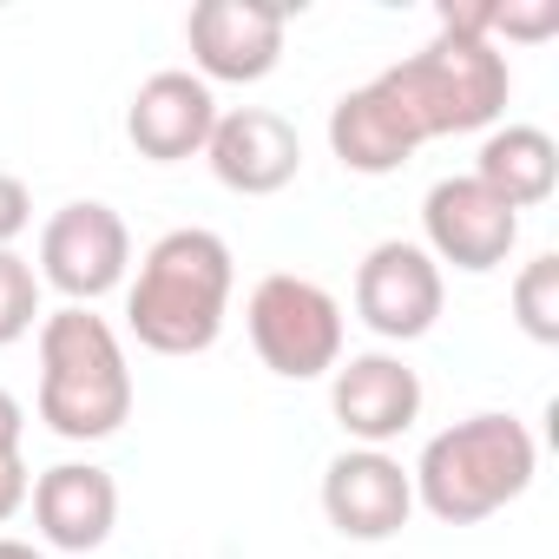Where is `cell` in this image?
<instances>
[{
	"instance_id": "cell-1",
	"label": "cell",
	"mask_w": 559,
	"mask_h": 559,
	"mask_svg": "<svg viewBox=\"0 0 559 559\" xmlns=\"http://www.w3.org/2000/svg\"><path fill=\"white\" fill-rule=\"evenodd\" d=\"M376 86L408 112V126L428 145V139L493 132L507 112L513 73H507V53L487 40V8H441L435 40L382 67Z\"/></svg>"
},
{
	"instance_id": "cell-2",
	"label": "cell",
	"mask_w": 559,
	"mask_h": 559,
	"mask_svg": "<svg viewBox=\"0 0 559 559\" xmlns=\"http://www.w3.org/2000/svg\"><path fill=\"white\" fill-rule=\"evenodd\" d=\"M230 290H237L230 243L204 224H178L139 257V276L126 284V330L152 356H204L224 336Z\"/></svg>"
},
{
	"instance_id": "cell-3",
	"label": "cell",
	"mask_w": 559,
	"mask_h": 559,
	"mask_svg": "<svg viewBox=\"0 0 559 559\" xmlns=\"http://www.w3.org/2000/svg\"><path fill=\"white\" fill-rule=\"evenodd\" d=\"M539 474V441L520 415L480 408L441 435H428L421 461L408 467L415 507H428L441 526H480L500 507H513Z\"/></svg>"
},
{
	"instance_id": "cell-4",
	"label": "cell",
	"mask_w": 559,
	"mask_h": 559,
	"mask_svg": "<svg viewBox=\"0 0 559 559\" xmlns=\"http://www.w3.org/2000/svg\"><path fill=\"white\" fill-rule=\"evenodd\" d=\"M40 421L60 441H106L132 421V362L99 310L40 317Z\"/></svg>"
},
{
	"instance_id": "cell-5",
	"label": "cell",
	"mask_w": 559,
	"mask_h": 559,
	"mask_svg": "<svg viewBox=\"0 0 559 559\" xmlns=\"http://www.w3.org/2000/svg\"><path fill=\"white\" fill-rule=\"evenodd\" d=\"M250 349L270 376L284 382H317L343 362V304L297 270H270L257 276V290L243 304Z\"/></svg>"
},
{
	"instance_id": "cell-6",
	"label": "cell",
	"mask_w": 559,
	"mask_h": 559,
	"mask_svg": "<svg viewBox=\"0 0 559 559\" xmlns=\"http://www.w3.org/2000/svg\"><path fill=\"white\" fill-rule=\"evenodd\" d=\"M126 270H132V230L112 204L73 198L40 224V290H60L67 304L93 310L126 284Z\"/></svg>"
},
{
	"instance_id": "cell-7",
	"label": "cell",
	"mask_w": 559,
	"mask_h": 559,
	"mask_svg": "<svg viewBox=\"0 0 559 559\" xmlns=\"http://www.w3.org/2000/svg\"><path fill=\"white\" fill-rule=\"evenodd\" d=\"M284 34H290V8H276V0H198L185 14V47L204 86L270 80L284 60Z\"/></svg>"
},
{
	"instance_id": "cell-8",
	"label": "cell",
	"mask_w": 559,
	"mask_h": 559,
	"mask_svg": "<svg viewBox=\"0 0 559 559\" xmlns=\"http://www.w3.org/2000/svg\"><path fill=\"white\" fill-rule=\"evenodd\" d=\"M441 304H448V276L408 237H382L356 263V317L382 343H421L441 323Z\"/></svg>"
},
{
	"instance_id": "cell-9",
	"label": "cell",
	"mask_w": 559,
	"mask_h": 559,
	"mask_svg": "<svg viewBox=\"0 0 559 559\" xmlns=\"http://www.w3.org/2000/svg\"><path fill=\"white\" fill-rule=\"evenodd\" d=\"M513 243H520V211L500 204L474 171L428 185V198H421V250L435 263L487 276V270H500L513 257Z\"/></svg>"
},
{
	"instance_id": "cell-10",
	"label": "cell",
	"mask_w": 559,
	"mask_h": 559,
	"mask_svg": "<svg viewBox=\"0 0 559 559\" xmlns=\"http://www.w3.org/2000/svg\"><path fill=\"white\" fill-rule=\"evenodd\" d=\"M421 402H428L421 376L389 349H362V356H343L330 369V415L356 448L402 441L421 421Z\"/></svg>"
},
{
	"instance_id": "cell-11",
	"label": "cell",
	"mask_w": 559,
	"mask_h": 559,
	"mask_svg": "<svg viewBox=\"0 0 559 559\" xmlns=\"http://www.w3.org/2000/svg\"><path fill=\"white\" fill-rule=\"evenodd\" d=\"M408 513H415V480L389 448H343L323 467V520L343 539L382 546L408 526Z\"/></svg>"
},
{
	"instance_id": "cell-12",
	"label": "cell",
	"mask_w": 559,
	"mask_h": 559,
	"mask_svg": "<svg viewBox=\"0 0 559 559\" xmlns=\"http://www.w3.org/2000/svg\"><path fill=\"white\" fill-rule=\"evenodd\" d=\"M204 165L224 191L237 198H270V191H284L297 185L304 171V139L284 112H270V106H230L217 112L211 139H204Z\"/></svg>"
},
{
	"instance_id": "cell-13",
	"label": "cell",
	"mask_w": 559,
	"mask_h": 559,
	"mask_svg": "<svg viewBox=\"0 0 559 559\" xmlns=\"http://www.w3.org/2000/svg\"><path fill=\"white\" fill-rule=\"evenodd\" d=\"M211 126H217V93L198 73H185V67H165V73L139 80V93L126 106V139L152 165L198 158L204 139H211Z\"/></svg>"
},
{
	"instance_id": "cell-14",
	"label": "cell",
	"mask_w": 559,
	"mask_h": 559,
	"mask_svg": "<svg viewBox=\"0 0 559 559\" xmlns=\"http://www.w3.org/2000/svg\"><path fill=\"white\" fill-rule=\"evenodd\" d=\"M27 507L53 552H99L119 526V480L93 461H60V467L34 474Z\"/></svg>"
},
{
	"instance_id": "cell-15",
	"label": "cell",
	"mask_w": 559,
	"mask_h": 559,
	"mask_svg": "<svg viewBox=\"0 0 559 559\" xmlns=\"http://www.w3.org/2000/svg\"><path fill=\"white\" fill-rule=\"evenodd\" d=\"M330 152H336L343 171H356V178H389V171H402V165L421 152V132H415L408 112L369 80V86H349V93L330 106Z\"/></svg>"
},
{
	"instance_id": "cell-16",
	"label": "cell",
	"mask_w": 559,
	"mask_h": 559,
	"mask_svg": "<svg viewBox=\"0 0 559 559\" xmlns=\"http://www.w3.org/2000/svg\"><path fill=\"white\" fill-rule=\"evenodd\" d=\"M474 178H480L500 204L533 211V204H546L552 185H559V145H552V132H539V126H493V132L480 139Z\"/></svg>"
},
{
	"instance_id": "cell-17",
	"label": "cell",
	"mask_w": 559,
	"mask_h": 559,
	"mask_svg": "<svg viewBox=\"0 0 559 559\" xmlns=\"http://www.w3.org/2000/svg\"><path fill=\"white\" fill-rule=\"evenodd\" d=\"M513 323L539 349L559 343V257L552 250H539V257L520 263V276H513Z\"/></svg>"
},
{
	"instance_id": "cell-18",
	"label": "cell",
	"mask_w": 559,
	"mask_h": 559,
	"mask_svg": "<svg viewBox=\"0 0 559 559\" xmlns=\"http://www.w3.org/2000/svg\"><path fill=\"white\" fill-rule=\"evenodd\" d=\"M40 317H47L40 310V270L21 250H0V349L21 343V336H34Z\"/></svg>"
},
{
	"instance_id": "cell-19",
	"label": "cell",
	"mask_w": 559,
	"mask_h": 559,
	"mask_svg": "<svg viewBox=\"0 0 559 559\" xmlns=\"http://www.w3.org/2000/svg\"><path fill=\"white\" fill-rule=\"evenodd\" d=\"M34 224V191L14 178V171H0V250H14V237Z\"/></svg>"
},
{
	"instance_id": "cell-20",
	"label": "cell",
	"mask_w": 559,
	"mask_h": 559,
	"mask_svg": "<svg viewBox=\"0 0 559 559\" xmlns=\"http://www.w3.org/2000/svg\"><path fill=\"white\" fill-rule=\"evenodd\" d=\"M27 493H34V474H27L21 448H8V454H0V526H8V520L27 507Z\"/></svg>"
},
{
	"instance_id": "cell-21",
	"label": "cell",
	"mask_w": 559,
	"mask_h": 559,
	"mask_svg": "<svg viewBox=\"0 0 559 559\" xmlns=\"http://www.w3.org/2000/svg\"><path fill=\"white\" fill-rule=\"evenodd\" d=\"M21 435H27V408H21V395L0 389V454L21 448Z\"/></svg>"
},
{
	"instance_id": "cell-22",
	"label": "cell",
	"mask_w": 559,
	"mask_h": 559,
	"mask_svg": "<svg viewBox=\"0 0 559 559\" xmlns=\"http://www.w3.org/2000/svg\"><path fill=\"white\" fill-rule=\"evenodd\" d=\"M0 559H47V552L27 546V539H8V533H0Z\"/></svg>"
}]
</instances>
